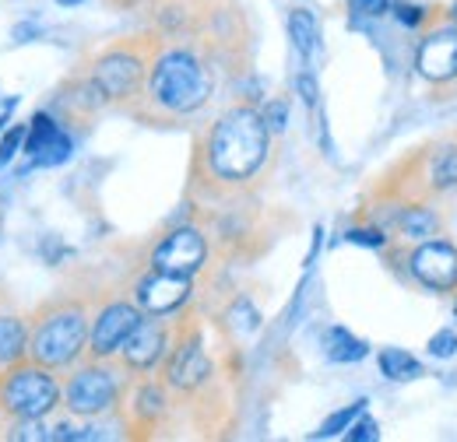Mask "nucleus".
<instances>
[{"instance_id": "nucleus-38", "label": "nucleus", "mask_w": 457, "mask_h": 442, "mask_svg": "<svg viewBox=\"0 0 457 442\" xmlns=\"http://www.w3.org/2000/svg\"><path fill=\"white\" fill-rule=\"evenodd\" d=\"M454 313H457V302H454Z\"/></svg>"}, {"instance_id": "nucleus-29", "label": "nucleus", "mask_w": 457, "mask_h": 442, "mask_svg": "<svg viewBox=\"0 0 457 442\" xmlns=\"http://www.w3.org/2000/svg\"><path fill=\"white\" fill-rule=\"evenodd\" d=\"M295 95L306 110H317L320 106V85H317V74L313 70H299L295 74Z\"/></svg>"}, {"instance_id": "nucleus-10", "label": "nucleus", "mask_w": 457, "mask_h": 442, "mask_svg": "<svg viewBox=\"0 0 457 442\" xmlns=\"http://www.w3.org/2000/svg\"><path fill=\"white\" fill-rule=\"evenodd\" d=\"M21 155L29 159L32 168H60L63 162H71V155H74V134L50 110L32 112V119L25 123Z\"/></svg>"}, {"instance_id": "nucleus-23", "label": "nucleus", "mask_w": 457, "mask_h": 442, "mask_svg": "<svg viewBox=\"0 0 457 442\" xmlns=\"http://www.w3.org/2000/svg\"><path fill=\"white\" fill-rule=\"evenodd\" d=\"M345 242L362 246V250H387L391 246V232L380 228V225H352L345 232Z\"/></svg>"}, {"instance_id": "nucleus-13", "label": "nucleus", "mask_w": 457, "mask_h": 442, "mask_svg": "<svg viewBox=\"0 0 457 442\" xmlns=\"http://www.w3.org/2000/svg\"><path fill=\"white\" fill-rule=\"evenodd\" d=\"M415 74L429 85H454L457 81V25L454 21H440L433 29L422 32L419 46H415Z\"/></svg>"}, {"instance_id": "nucleus-17", "label": "nucleus", "mask_w": 457, "mask_h": 442, "mask_svg": "<svg viewBox=\"0 0 457 442\" xmlns=\"http://www.w3.org/2000/svg\"><path fill=\"white\" fill-rule=\"evenodd\" d=\"M440 225H444V218H440V211H436L433 204L415 201V204H404V208H398L391 232H398L401 239L411 246V242H422V239L440 235Z\"/></svg>"}, {"instance_id": "nucleus-30", "label": "nucleus", "mask_w": 457, "mask_h": 442, "mask_svg": "<svg viewBox=\"0 0 457 442\" xmlns=\"http://www.w3.org/2000/svg\"><path fill=\"white\" fill-rule=\"evenodd\" d=\"M391 14L398 18L404 29H422L426 18H429L422 4H404V0H395V4H391Z\"/></svg>"}, {"instance_id": "nucleus-14", "label": "nucleus", "mask_w": 457, "mask_h": 442, "mask_svg": "<svg viewBox=\"0 0 457 442\" xmlns=\"http://www.w3.org/2000/svg\"><path fill=\"white\" fill-rule=\"evenodd\" d=\"M194 299V277L166 274L148 267V274L134 281V306L145 316H176Z\"/></svg>"}, {"instance_id": "nucleus-32", "label": "nucleus", "mask_w": 457, "mask_h": 442, "mask_svg": "<svg viewBox=\"0 0 457 442\" xmlns=\"http://www.w3.org/2000/svg\"><path fill=\"white\" fill-rule=\"evenodd\" d=\"M14 43H32V36H43V29L36 25V21H21V25H14Z\"/></svg>"}, {"instance_id": "nucleus-31", "label": "nucleus", "mask_w": 457, "mask_h": 442, "mask_svg": "<svg viewBox=\"0 0 457 442\" xmlns=\"http://www.w3.org/2000/svg\"><path fill=\"white\" fill-rule=\"evenodd\" d=\"M426 351L433 355V358H454L457 355V331H436L429 340H426Z\"/></svg>"}, {"instance_id": "nucleus-18", "label": "nucleus", "mask_w": 457, "mask_h": 442, "mask_svg": "<svg viewBox=\"0 0 457 442\" xmlns=\"http://www.w3.org/2000/svg\"><path fill=\"white\" fill-rule=\"evenodd\" d=\"M29 358V320L21 313H0V369Z\"/></svg>"}, {"instance_id": "nucleus-3", "label": "nucleus", "mask_w": 457, "mask_h": 442, "mask_svg": "<svg viewBox=\"0 0 457 442\" xmlns=\"http://www.w3.org/2000/svg\"><path fill=\"white\" fill-rule=\"evenodd\" d=\"M88 306L78 299H57L36 309L29 320V358L46 369H71L88 355Z\"/></svg>"}, {"instance_id": "nucleus-16", "label": "nucleus", "mask_w": 457, "mask_h": 442, "mask_svg": "<svg viewBox=\"0 0 457 442\" xmlns=\"http://www.w3.org/2000/svg\"><path fill=\"white\" fill-rule=\"evenodd\" d=\"M422 186L433 197H447L457 190V141H444L429 148L426 166H422Z\"/></svg>"}, {"instance_id": "nucleus-39", "label": "nucleus", "mask_w": 457, "mask_h": 442, "mask_svg": "<svg viewBox=\"0 0 457 442\" xmlns=\"http://www.w3.org/2000/svg\"><path fill=\"white\" fill-rule=\"evenodd\" d=\"M0 425H4V418H0Z\"/></svg>"}, {"instance_id": "nucleus-20", "label": "nucleus", "mask_w": 457, "mask_h": 442, "mask_svg": "<svg viewBox=\"0 0 457 442\" xmlns=\"http://www.w3.org/2000/svg\"><path fill=\"white\" fill-rule=\"evenodd\" d=\"M320 344H324V358L335 362V365H355L370 355V344L352 331H345V327H328Z\"/></svg>"}, {"instance_id": "nucleus-22", "label": "nucleus", "mask_w": 457, "mask_h": 442, "mask_svg": "<svg viewBox=\"0 0 457 442\" xmlns=\"http://www.w3.org/2000/svg\"><path fill=\"white\" fill-rule=\"evenodd\" d=\"M366 407H370V400H366V397H362V400H352L348 407L335 411L331 418H324V425L313 432V439H338V436H345V429H348V425H352Z\"/></svg>"}, {"instance_id": "nucleus-27", "label": "nucleus", "mask_w": 457, "mask_h": 442, "mask_svg": "<svg viewBox=\"0 0 457 442\" xmlns=\"http://www.w3.org/2000/svg\"><path fill=\"white\" fill-rule=\"evenodd\" d=\"M21 144H25V123H14L0 134V168H7L21 155Z\"/></svg>"}, {"instance_id": "nucleus-34", "label": "nucleus", "mask_w": 457, "mask_h": 442, "mask_svg": "<svg viewBox=\"0 0 457 442\" xmlns=\"http://www.w3.org/2000/svg\"><path fill=\"white\" fill-rule=\"evenodd\" d=\"M14 110H18V99H7V102H4V110H0V134L11 127V112Z\"/></svg>"}, {"instance_id": "nucleus-11", "label": "nucleus", "mask_w": 457, "mask_h": 442, "mask_svg": "<svg viewBox=\"0 0 457 442\" xmlns=\"http://www.w3.org/2000/svg\"><path fill=\"white\" fill-rule=\"evenodd\" d=\"M172 348V331L170 316H141L137 327L127 333L116 362L127 372H152L162 365V358L170 355Z\"/></svg>"}, {"instance_id": "nucleus-25", "label": "nucleus", "mask_w": 457, "mask_h": 442, "mask_svg": "<svg viewBox=\"0 0 457 442\" xmlns=\"http://www.w3.org/2000/svg\"><path fill=\"white\" fill-rule=\"evenodd\" d=\"M391 4L395 0H348L345 7H348L352 25H359V21H377V18L391 14Z\"/></svg>"}, {"instance_id": "nucleus-7", "label": "nucleus", "mask_w": 457, "mask_h": 442, "mask_svg": "<svg viewBox=\"0 0 457 442\" xmlns=\"http://www.w3.org/2000/svg\"><path fill=\"white\" fill-rule=\"evenodd\" d=\"M404 267H408V277L426 291L447 295L457 288V242L444 235L411 242L404 253Z\"/></svg>"}, {"instance_id": "nucleus-21", "label": "nucleus", "mask_w": 457, "mask_h": 442, "mask_svg": "<svg viewBox=\"0 0 457 442\" xmlns=\"http://www.w3.org/2000/svg\"><path fill=\"white\" fill-rule=\"evenodd\" d=\"M377 365H380V376L391 383H411V380L426 376V365L404 348H380Z\"/></svg>"}, {"instance_id": "nucleus-8", "label": "nucleus", "mask_w": 457, "mask_h": 442, "mask_svg": "<svg viewBox=\"0 0 457 442\" xmlns=\"http://www.w3.org/2000/svg\"><path fill=\"white\" fill-rule=\"evenodd\" d=\"M204 264H208V235L197 225H176V228H170L155 242V250L148 257V267L179 277H197L204 271Z\"/></svg>"}, {"instance_id": "nucleus-26", "label": "nucleus", "mask_w": 457, "mask_h": 442, "mask_svg": "<svg viewBox=\"0 0 457 442\" xmlns=\"http://www.w3.org/2000/svg\"><path fill=\"white\" fill-rule=\"evenodd\" d=\"M261 119H264V127L271 130V137L275 134H286L288 130V99H268L264 106H261Z\"/></svg>"}, {"instance_id": "nucleus-35", "label": "nucleus", "mask_w": 457, "mask_h": 442, "mask_svg": "<svg viewBox=\"0 0 457 442\" xmlns=\"http://www.w3.org/2000/svg\"><path fill=\"white\" fill-rule=\"evenodd\" d=\"M116 7H134V4H145V0H110Z\"/></svg>"}, {"instance_id": "nucleus-1", "label": "nucleus", "mask_w": 457, "mask_h": 442, "mask_svg": "<svg viewBox=\"0 0 457 442\" xmlns=\"http://www.w3.org/2000/svg\"><path fill=\"white\" fill-rule=\"evenodd\" d=\"M271 159V130L264 127L257 106L226 110L201 141V168L215 186H246Z\"/></svg>"}, {"instance_id": "nucleus-5", "label": "nucleus", "mask_w": 457, "mask_h": 442, "mask_svg": "<svg viewBox=\"0 0 457 442\" xmlns=\"http://www.w3.org/2000/svg\"><path fill=\"white\" fill-rule=\"evenodd\" d=\"M155 50L159 46H141V43L123 39V43L99 50L85 63V74L99 88L106 106H134L141 99V88H145V78H148V63H152Z\"/></svg>"}, {"instance_id": "nucleus-6", "label": "nucleus", "mask_w": 457, "mask_h": 442, "mask_svg": "<svg viewBox=\"0 0 457 442\" xmlns=\"http://www.w3.org/2000/svg\"><path fill=\"white\" fill-rule=\"evenodd\" d=\"M63 383L57 369H46L32 358H21L7 369H0V418L21 422V418H50L60 407Z\"/></svg>"}, {"instance_id": "nucleus-19", "label": "nucleus", "mask_w": 457, "mask_h": 442, "mask_svg": "<svg viewBox=\"0 0 457 442\" xmlns=\"http://www.w3.org/2000/svg\"><path fill=\"white\" fill-rule=\"evenodd\" d=\"M286 25H288L292 50L303 56V60H313L317 50H320V25H317V14H313L310 7H292Z\"/></svg>"}, {"instance_id": "nucleus-15", "label": "nucleus", "mask_w": 457, "mask_h": 442, "mask_svg": "<svg viewBox=\"0 0 457 442\" xmlns=\"http://www.w3.org/2000/svg\"><path fill=\"white\" fill-rule=\"evenodd\" d=\"M170 411V387L162 380H141L127 397V418L134 429H155Z\"/></svg>"}, {"instance_id": "nucleus-37", "label": "nucleus", "mask_w": 457, "mask_h": 442, "mask_svg": "<svg viewBox=\"0 0 457 442\" xmlns=\"http://www.w3.org/2000/svg\"><path fill=\"white\" fill-rule=\"evenodd\" d=\"M451 21H454V25H457V0H454V4H451Z\"/></svg>"}, {"instance_id": "nucleus-12", "label": "nucleus", "mask_w": 457, "mask_h": 442, "mask_svg": "<svg viewBox=\"0 0 457 442\" xmlns=\"http://www.w3.org/2000/svg\"><path fill=\"white\" fill-rule=\"evenodd\" d=\"M141 316L145 313L134 306V299H110L99 306L88 320V358H116Z\"/></svg>"}, {"instance_id": "nucleus-36", "label": "nucleus", "mask_w": 457, "mask_h": 442, "mask_svg": "<svg viewBox=\"0 0 457 442\" xmlns=\"http://www.w3.org/2000/svg\"><path fill=\"white\" fill-rule=\"evenodd\" d=\"M60 7H81V4H85V0H57Z\"/></svg>"}, {"instance_id": "nucleus-4", "label": "nucleus", "mask_w": 457, "mask_h": 442, "mask_svg": "<svg viewBox=\"0 0 457 442\" xmlns=\"http://www.w3.org/2000/svg\"><path fill=\"white\" fill-rule=\"evenodd\" d=\"M123 389H127V369L116 358H88V362L81 358L78 365H71V376L63 380L60 407L78 422L110 418L123 404Z\"/></svg>"}, {"instance_id": "nucleus-9", "label": "nucleus", "mask_w": 457, "mask_h": 442, "mask_svg": "<svg viewBox=\"0 0 457 442\" xmlns=\"http://www.w3.org/2000/svg\"><path fill=\"white\" fill-rule=\"evenodd\" d=\"M215 376L212 355L204 348V337L194 331L179 340H172L170 355L162 358V383L172 393H197L201 387H208Z\"/></svg>"}, {"instance_id": "nucleus-24", "label": "nucleus", "mask_w": 457, "mask_h": 442, "mask_svg": "<svg viewBox=\"0 0 457 442\" xmlns=\"http://www.w3.org/2000/svg\"><path fill=\"white\" fill-rule=\"evenodd\" d=\"M7 439L50 442V425H46V418H21V422H7Z\"/></svg>"}, {"instance_id": "nucleus-28", "label": "nucleus", "mask_w": 457, "mask_h": 442, "mask_svg": "<svg viewBox=\"0 0 457 442\" xmlns=\"http://www.w3.org/2000/svg\"><path fill=\"white\" fill-rule=\"evenodd\" d=\"M345 439L348 442H377L380 439V422H377L370 411H362V414L345 429Z\"/></svg>"}, {"instance_id": "nucleus-33", "label": "nucleus", "mask_w": 457, "mask_h": 442, "mask_svg": "<svg viewBox=\"0 0 457 442\" xmlns=\"http://www.w3.org/2000/svg\"><path fill=\"white\" fill-rule=\"evenodd\" d=\"M320 242H324V228L317 225V228H313V246H310V253H306V267H313V260H317V253H320Z\"/></svg>"}, {"instance_id": "nucleus-2", "label": "nucleus", "mask_w": 457, "mask_h": 442, "mask_svg": "<svg viewBox=\"0 0 457 442\" xmlns=\"http://www.w3.org/2000/svg\"><path fill=\"white\" fill-rule=\"evenodd\" d=\"M215 95V74L208 60L187 46L155 50L148 63V78L141 88V106L162 119H183L201 112ZM134 102V106H137Z\"/></svg>"}]
</instances>
